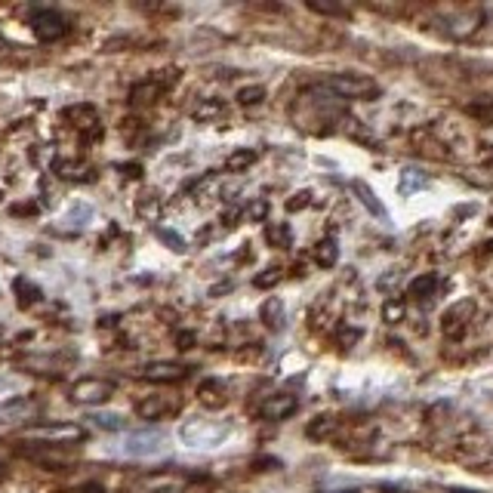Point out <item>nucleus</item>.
I'll return each instance as SVG.
<instances>
[{
	"instance_id": "1",
	"label": "nucleus",
	"mask_w": 493,
	"mask_h": 493,
	"mask_svg": "<svg viewBox=\"0 0 493 493\" xmlns=\"http://www.w3.org/2000/svg\"><path fill=\"white\" fill-rule=\"evenodd\" d=\"M19 438L31 441V444H74V441L87 438V428L77 423H44V426L22 428Z\"/></svg>"
},
{
	"instance_id": "2",
	"label": "nucleus",
	"mask_w": 493,
	"mask_h": 493,
	"mask_svg": "<svg viewBox=\"0 0 493 493\" xmlns=\"http://www.w3.org/2000/svg\"><path fill=\"white\" fill-rule=\"evenodd\" d=\"M327 87L342 99H373L376 92H380V83L367 74H358V71H339V74H330L327 77Z\"/></svg>"
},
{
	"instance_id": "3",
	"label": "nucleus",
	"mask_w": 493,
	"mask_h": 493,
	"mask_svg": "<svg viewBox=\"0 0 493 493\" xmlns=\"http://www.w3.org/2000/svg\"><path fill=\"white\" fill-rule=\"evenodd\" d=\"M232 432L228 423H216V419H191L179 428V438L188 447H216L223 444V438Z\"/></svg>"
},
{
	"instance_id": "4",
	"label": "nucleus",
	"mask_w": 493,
	"mask_h": 493,
	"mask_svg": "<svg viewBox=\"0 0 493 493\" xmlns=\"http://www.w3.org/2000/svg\"><path fill=\"white\" fill-rule=\"evenodd\" d=\"M120 453L130 456V460H148V456H161L167 450V435L145 428V432H130L120 441Z\"/></svg>"
},
{
	"instance_id": "5",
	"label": "nucleus",
	"mask_w": 493,
	"mask_h": 493,
	"mask_svg": "<svg viewBox=\"0 0 493 493\" xmlns=\"http://www.w3.org/2000/svg\"><path fill=\"white\" fill-rule=\"evenodd\" d=\"M114 395V382L111 380H99V376H87V380H77L71 385V401L92 407V404H105Z\"/></svg>"
},
{
	"instance_id": "6",
	"label": "nucleus",
	"mask_w": 493,
	"mask_h": 493,
	"mask_svg": "<svg viewBox=\"0 0 493 493\" xmlns=\"http://www.w3.org/2000/svg\"><path fill=\"white\" fill-rule=\"evenodd\" d=\"M31 31L38 34V40L53 44V40L68 34V19L59 10H34L31 13Z\"/></svg>"
},
{
	"instance_id": "7",
	"label": "nucleus",
	"mask_w": 493,
	"mask_h": 493,
	"mask_svg": "<svg viewBox=\"0 0 493 493\" xmlns=\"http://www.w3.org/2000/svg\"><path fill=\"white\" fill-rule=\"evenodd\" d=\"M173 81H176V68L157 71V74L145 77V81H139V83H136V87L130 90V102H133V105H152V102H157V99L163 96V90H167Z\"/></svg>"
},
{
	"instance_id": "8",
	"label": "nucleus",
	"mask_w": 493,
	"mask_h": 493,
	"mask_svg": "<svg viewBox=\"0 0 493 493\" xmlns=\"http://www.w3.org/2000/svg\"><path fill=\"white\" fill-rule=\"evenodd\" d=\"M471 318H475V299H460V302H453L444 312V318H441V330H444L447 339H460L462 333L469 330Z\"/></svg>"
},
{
	"instance_id": "9",
	"label": "nucleus",
	"mask_w": 493,
	"mask_h": 493,
	"mask_svg": "<svg viewBox=\"0 0 493 493\" xmlns=\"http://www.w3.org/2000/svg\"><path fill=\"white\" fill-rule=\"evenodd\" d=\"M65 120H74V127L83 133V139L92 142L102 136V120H99V111L92 105H71V108L62 111Z\"/></svg>"
},
{
	"instance_id": "10",
	"label": "nucleus",
	"mask_w": 493,
	"mask_h": 493,
	"mask_svg": "<svg viewBox=\"0 0 493 493\" xmlns=\"http://www.w3.org/2000/svg\"><path fill=\"white\" fill-rule=\"evenodd\" d=\"M299 410L296 395H287V391H277V395H268L266 401L259 404V417L268 419V423H281V419L293 417Z\"/></svg>"
},
{
	"instance_id": "11",
	"label": "nucleus",
	"mask_w": 493,
	"mask_h": 493,
	"mask_svg": "<svg viewBox=\"0 0 493 493\" xmlns=\"http://www.w3.org/2000/svg\"><path fill=\"white\" fill-rule=\"evenodd\" d=\"M139 376L148 382H179L188 376V367H185V364H176V361H152L142 367Z\"/></svg>"
},
{
	"instance_id": "12",
	"label": "nucleus",
	"mask_w": 493,
	"mask_h": 493,
	"mask_svg": "<svg viewBox=\"0 0 493 493\" xmlns=\"http://www.w3.org/2000/svg\"><path fill=\"white\" fill-rule=\"evenodd\" d=\"M179 407V398L173 395H148L145 401L136 404V417L139 419H161L167 413H173Z\"/></svg>"
},
{
	"instance_id": "13",
	"label": "nucleus",
	"mask_w": 493,
	"mask_h": 493,
	"mask_svg": "<svg viewBox=\"0 0 493 493\" xmlns=\"http://www.w3.org/2000/svg\"><path fill=\"white\" fill-rule=\"evenodd\" d=\"M481 19H484L481 10H466V13H450L444 22L453 38H469V34H475L481 28Z\"/></svg>"
},
{
	"instance_id": "14",
	"label": "nucleus",
	"mask_w": 493,
	"mask_h": 493,
	"mask_svg": "<svg viewBox=\"0 0 493 493\" xmlns=\"http://www.w3.org/2000/svg\"><path fill=\"white\" fill-rule=\"evenodd\" d=\"M53 173L59 179H68V182H90L92 179V167L83 161H71V157H59L53 163Z\"/></svg>"
},
{
	"instance_id": "15",
	"label": "nucleus",
	"mask_w": 493,
	"mask_h": 493,
	"mask_svg": "<svg viewBox=\"0 0 493 493\" xmlns=\"http://www.w3.org/2000/svg\"><path fill=\"white\" fill-rule=\"evenodd\" d=\"M352 191L358 195V201L364 204V210H367L370 216H380V219L389 216V213H385V204L380 201V195H376V191L370 188L364 179H352Z\"/></svg>"
},
{
	"instance_id": "16",
	"label": "nucleus",
	"mask_w": 493,
	"mask_h": 493,
	"mask_svg": "<svg viewBox=\"0 0 493 493\" xmlns=\"http://www.w3.org/2000/svg\"><path fill=\"white\" fill-rule=\"evenodd\" d=\"M197 395H201V404H204V407H213V410H216V407H223V404L228 401V389H225L223 380H204Z\"/></svg>"
},
{
	"instance_id": "17",
	"label": "nucleus",
	"mask_w": 493,
	"mask_h": 493,
	"mask_svg": "<svg viewBox=\"0 0 493 493\" xmlns=\"http://www.w3.org/2000/svg\"><path fill=\"white\" fill-rule=\"evenodd\" d=\"M259 321L268 327V330H281L284 327V302L277 296H271L262 302V309H259Z\"/></svg>"
},
{
	"instance_id": "18",
	"label": "nucleus",
	"mask_w": 493,
	"mask_h": 493,
	"mask_svg": "<svg viewBox=\"0 0 493 493\" xmlns=\"http://www.w3.org/2000/svg\"><path fill=\"white\" fill-rule=\"evenodd\" d=\"M339 259V247L333 238H321L318 244H314V262H318L321 268H333Z\"/></svg>"
},
{
	"instance_id": "19",
	"label": "nucleus",
	"mask_w": 493,
	"mask_h": 493,
	"mask_svg": "<svg viewBox=\"0 0 493 493\" xmlns=\"http://www.w3.org/2000/svg\"><path fill=\"white\" fill-rule=\"evenodd\" d=\"M435 290H438V277H435L432 271H426V275H419V277H413V281H410V287H407V296H413V299H428V296H435Z\"/></svg>"
},
{
	"instance_id": "20",
	"label": "nucleus",
	"mask_w": 493,
	"mask_h": 493,
	"mask_svg": "<svg viewBox=\"0 0 493 493\" xmlns=\"http://www.w3.org/2000/svg\"><path fill=\"white\" fill-rule=\"evenodd\" d=\"M191 118H195V120H201V124H210V120L225 118V105L219 102V99H204V102L197 105L195 111H191Z\"/></svg>"
},
{
	"instance_id": "21",
	"label": "nucleus",
	"mask_w": 493,
	"mask_h": 493,
	"mask_svg": "<svg viewBox=\"0 0 493 493\" xmlns=\"http://www.w3.org/2000/svg\"><path fill=\"white\" fill-rule=\"evenodd\" d=\"M419 188H426V173H419V170H413V167L401 170V179H398V191H401L404 197H410L413 191H419Z\"/></svg>"
},
{
	"instance_id": "22",
	"label": "nucleus",
	"mask_w": 493,
	"mask_h": 493,
	"mask_svg": "<svg viewBox=\"0 0 493 493\" xmlns=\"http://www.w3.org/2000/svg\"><path fill=\"white\" fill-rule=\"evenodd\" d=\"M256 154L253 148H234L232 154H228V161H225V167L232 170V173H244V170H250L256 163Z\"/></svg>"
},
{
	"instance_id": "23",
	"label": "nucleus",
	"mask_w": 493,
	"mask_h": 493,
	"mask_svg": "<svg viewBox=\"0 0 493 493\" xmlns=\"http://www.w3.org/2000/svg\"><path fill=\"white\" fill-rule=\"evenodd\" d=\"M333 432H337V419H333V417H314L309 423V428H305V435L314 438V441L327 438V435H333Z\"/></svg>"
},
{
	"instance_id": "24",
	"label": "nucleus",
	"mask_w": 493,
	"mask_h": 493,
	"mask_svg": "<svg viewBox=\"0 0 493 493\" xmlns=\"http://www.w3.org/2000/svg\"><path fill=\"white\" fill-rule=\"evenodd\" d=\"M404 314H407V305H404L401 296H391L382 302V321L385 324H398V321H404Z\"/></svg>"
},
{
	"instance_id": "25",
	"label": "nucleus",
	"mask_w": 493,
	"mask_h": 493,
	"mask_svg": "<svg viewBox=\"0 0 493 493\" xmlns=\"http://www.w3.org/2000/svg\"><path fill=\"white\" fill-rule=\"evenodd\" d=\"M136 213H139L142 219H148V223H157V216H161V197H157V195L139 197V204H136Z\"/></svg>"
},
{
	"instance_id": "26",
	"label": "nucleus",
	"mask_w": 493,
	"mask_h": 493,
	"mask_svg": "<svg viewBox=\"0 0 493 493\" xmlns=\"http://www.w3.org/2000/svg\"><path fill=\"white\" fill-rule=\"evenodd\" d=\"M266 241L271 247H290V228L284 225V223H268L266 225Z\"/></svg>"
},
{
	"instance_id": "27",
	"label": "nucleus",
	"mask_w": 493,
	"mask_h": 493,
	"mask_svg": "<svg viewBox=\"0 0 493 493\" xmlns=\"http://www.w3.org/2000/svg\"><path fill=\"white\" fill-rule=\"evenodd\" d=\"M238 105L241 108H250V105H259L262 99H266V87H259V83H256V87H244V90H238Z\"/></svg>"
},
{
	"instance_id": "28",
	"label": "nucleus",
	"mask_w": 493,
	"mask_h": 493,
	"mask_svg": "<svg viewBox=\"0 0 493 493\" xmlns=\"http://www.w3.org/2000/svg\"><path fill=\"white\" fill-rule=\"evenodd\" d=\"M277 281H281V268H277V266H268V268H262L259 275L253 277V287H259V290H268V287H275Z\"/></svg>"
},
{
	"instance_id": "29",
	"label": "nucleus",
	"mask_w": 493,
	"mask_h": 493,
	"mask_svg": "<svg viewBox=\"0 0 493 493\" xmlns=\"http://www.w3.org/2000/svg\"><path fill=\"white\" fill-rule=\"evenodd\" d=\"M92 426L105 428V432H118V428H124V419L118 417V413H92Z\"/></svg>"
},
{
	"instance_id": "30",
	"label": "nucleus",
	"mask_w": 493,
	"mask_h": 493,
	"mask_svg": "<svg viewBox=\"0 0 493 493\" xmlns=\"http://www.w3.org/2000/svg\"><path fill=\"white\" fill-rule=\"evenodd\" d=\"M157 238L163 241L170 250H176V253H185V241H182V234H176V232H170V228H157Z\"/></svg>"
},
{
	"instance_id": "31",
	"label": "nucleus",
	"mask_w": 493,
	"mask_h": 493,
	"mask_svg": "<svg viewBox=\"0 0 493 493\" xmlns=\"http://www.w3.org/2000/svg\"><path fill=\"white\" fill-rule=\"evenodd\" d=\"M16 293H19V305H31L34 299L40 296V290L34 287V284H28V281H22V277H19L16 281Z\"/></svg>"
},
{
	"instance_id": "32",
	"label": "nucleus",
	"mask_w": 493,
	"mask_h": 493,
	"mask_svg": "<svg viewBox=\"0 0 493 493\" xmlns=\"http://www.w3.org/2000/svg\"><path fill=\"white\" fill-rule=\"evenodd\" d=\"M266 213H268V204L262 201V197H256V201L247 207V219H250V223H262V219H266Z\"/></svg>"
},
{
	"instance_id": "33",
	"label": "nucleus",
	"mask_w": 493,
	"mask_h": 493,
	"mask_svg": "<svg viewBox=\"0 0 493 493\" xmlns=\"http://www.w3.org/2000/svg\"><path fill=\"white\" fill-rule=\"evenodd\" d=\"M361 339V327H342L339 330V346H355V342Z\"/></svg>"
},
{
	"instance_id": "34",
	"label": "nucleus",
	"mask_w": 493,
	"mask_h": 493,
	"mask_svg": "<svg viewBox=\"0 0 493 493\" xmlns=\"http://www.w3.org/2000/svg\"><path fill=\"white\" fill-rule=\"evenodd\" d=\"M309 201H312V191L305 188V191H296V195L287 201V210H299V207H309Z\"/></svg>"
},
{
	"instance_id": "35",
	"label": "nucleus",
	"mask_w": 493,
	"mask_h": 493,
	"mask_svg": "<svg viewBox=\"0 0 493 493\" xmlns=\"http://www.w3.org/2000/svg\"><path fill=\"white\" fill-rule=\"evenodd\" d=\"M179 342H182L179 348H191V342H195V337H191V333H179Z\"/></svg>"
},
{
	"instance_id": "36",
	"label": "nucleus",
	"mask_w": 493,
	"mask_h": 493,
	"mask_svg": "<svg viewBox=\"0 0 493 493\" xmlns=\"http://www.w3.org/2000/svg\"><path fill=\"white\" fill-rule=\"evenodd\" d=\"M0 197H3V188H0Z\"/></svg>"
},
{
	"instance_id": "37",
	"label": "nucleus",
	"mask_w": 493,
	"mask_h": 493,
	"mask_svg": "<svg viewBox=\"0 0 493 493\" xmlns=\"http://www.w3.org/2000/svg\"><path fill=\"white\" fill-rule=\"evenodd\" d=\"M0 475H3V466H0Z\"/></svg>"
}]
</instances>
